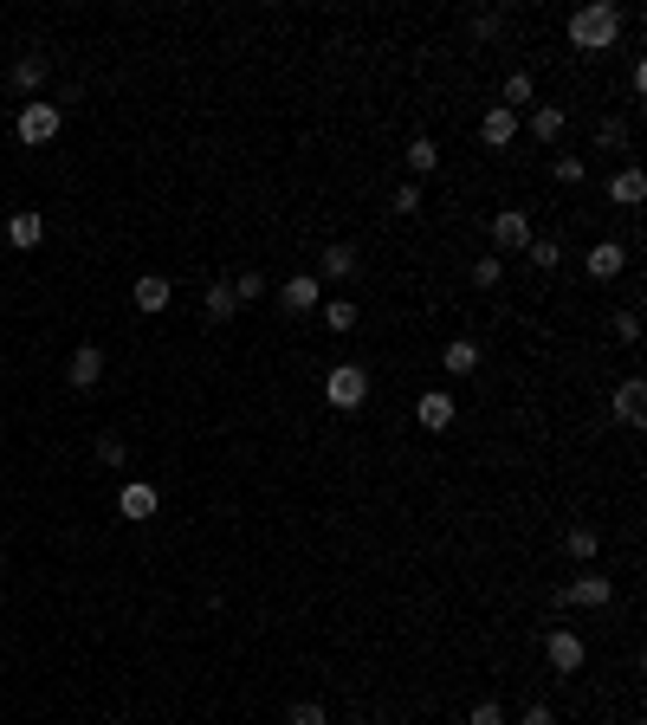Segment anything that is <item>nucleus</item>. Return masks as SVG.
Here are the masks:
<instances>
[{"instance_id":"nucleus-31","label":"nucleus","mask_w":647,"mask_h":725,"mask_svg":"<svg viewBox=\"0 0 647 725\" xmlns=\"http://www.w3.org/2000/svg\"><path fill=\"white\" fill-rule=\"evenodd\" d=\"M499 259H473V285H486V292H492V285H499Z\"/></svg>"},{"instance_id":"nucleus-27","label":"nucleus","mask_w":647,"mask_h":725,"mask_svg":"<svg viewBox=\"0 0 647 725\" xmlns=\"http://www.w3.org/2000/svg\"><path fill=\"white\" fill-rule=\"evenodd\" d=\"M518 104H531V72H512V78H505V111H518Z\"/></svg>"},{"instance_id":"nucleus-16","label":"nucleus","mask_w":647,"mask_h":725,"mask_svg":"<svg viewBox=\"0 0 647 725\" xmlns=\"http://www.w3.org/2000/svg\"><path fill=\"white\" fill-rule=\"evenodd\" d=\"M7 240L20 246V253H33V246L46 240V221H39V208H20V214H13V221H7Z\"/></svg>"},{"instance_id":"nucleus-6","label":"nucleus","mask_w":647,"mask_h":725,"mask_svg":"<svg viewBox=\"0 0 647 725\" xmlns=\"http://www.w3.org/2000/svg\"><path fill=\"white\" fill-rule=\"evenodd\" d=\"M98 376H104V350L98 344H78L72 363H65V382H72V389H98Z\"/></svg>"},{"instance_id":"nucleus-21","label":"nucleus","mask_w":647,"mask_h":725,"mask_svg":"<svg viewBox=\"0 0 647 725\" xmlns=\"http://www.w3.org/2000/svg\"><path fill=\"white\" fill-rule=\"evenodd\" d=\"M563 551H570V557H576V564H589V557H596V551H602V538H596V525H570V531H563Z\"/></svg>"},{"instance_id":"nucleus-1","label":"nucleus","mask_w":647,"mask_h":725,"mask_svg":"<svg viewBox=\"0 0 647 725\" xmlns=\"http://www.w3.org/2000/svg\"><path fill=\"white\" fill-rule=\"evenodd\" d=\"M615 39H622V7L615 0H589V7L570 13V46L583 52H609Z\"/></svg>"},{"instance_id":"nucleus-2","label":"nucleus","mask_w":647,"mask_h":725,"mask_svg":"<svg viewBox=\"0 0 647 725\" xmlns=\"http://www.w3.org/2000/svg\"><path fill=\"white\" fill-rule=\"evenodd\" d=\"M324 402L337 408V415H356V408L369 402V369H363V363H330V376H324Z\"/></svg>"},{"instance_id":"nucleus-18","label":"nucleus","mask_w":647,"mask_h":725,"mask_svg":"<svg viewBox=\"0 0 647 725\" xmlns=\"http://www.w3.org/2000/svg\"><path fill=\"white\" fill-rule=\"evenodd\" d=\"M233 311H240V305H233V285H227V279H214V285H208V298H201V318H208V324H227Z\"/></svg>"},{"instance_id":"nucleus-36","label":"nucleus","mask_w":647,"mask_h":725,"mask_svg":"<svg viewBox=\"0 0 647 725\" xmlns=\"http://www.w3.org/2000/svg\"><path fill=\"white\" fill-rule=\"evenodd\" d=\"M292 725H324V706H311V700L292 706Z\"/></svg>"},{"instance_id":"nucleus-30","label":"nucleus","mask_w":647,"mask_h":725,"mask_svg":"<svg viewBox=\"0 0 647 725\" xmlns=\"http://www.w3.org/2000/svg\"><path fill=\"white\" fill-rule=\"evenodd\" d=\"M557 182H563V188L583 182V156H557Z\"/></svg>"},{"instance_id":"nucleus-10","label":"nucleus","mask_w":647,"mask_h":725,"mask_svg":"<svg viewBox=\"0 0 647 725\" xmlns=\"http://www.w3.org/2000/svg\"><path fill=\"white\" fill-rule=\"evenodd\" d=\"M318 292H324V285L311 279V272H292V279L279 285V305H285V311L298 318V311H318Z\"/></svg>"},{"instance_id":"nucleus-34","label":"nucleus","mask_w":647,"mask_h":725,"mask_svg":"<svg viewBox=\"0 0 647 725\" xmlns=\"http://www.w3.org/2000/svg\"><path fill=\"white\" fill-rule=\"evenodd\" d=\"M415 208H421V188L402 182V188H395V214H415Z\"/></svg>"},{"instance_id":"nucleus-26","label":"nucleus","mask_w":647,"mask_h":725,"mask_svg":"<svg viewBox=\"0 0 647 725\" xmlns=\"http://www.w3.org/2000/svg\"><path fill=\"white\" fill-rule=\"evenodd\" d=\"M596 149H628V123H622V117H602V130H596Z\"/></svg>"},{"instance_id":"nucleus-33","label":"nucleus","mask_w":647,"mask_h":725,"mask_svg":"<svg viewBox=\"0 0 647 725\" xmlns=\"http://www.w3.org/2000/svg\"><path fill=\"white\" fill-rule=\"evenodd\" d=\"M615 337H622V344H635V337H641V318H635V311H615Z\"/></svg>"},{"instance_id":"nucleus-19","label":"nucleus","mask_w":647,"mask_h":725,"mask_svg":"<svg viewBox=\"0 0 647 725\" xmlns=\"http://www.w3.org/2000/svg\"><path fill=\"white\" fill-rule=\"evenodd\" d=\"M356 266H363V259H356V246H350V240L324 246V279H356Z\"/></svg>"},{"instance_id":"nucleus-17","label":"nucleus","mask_w":647,"mask_h":725,"mask_svg":"<svg viewBox=\"0 0 647 725\" xmlns=\"http://www.w3.org/2000/svg\"><path fill=\"white\" fill-rule=\"evenodd\" d=\"M169 292H175V285L162 279V272H143L130 298H136V311H169Z\"/></svg>"},{"instance_id":"nucleus-20","label":"nucleus","mask_w":647,"mask_h":725,"mask_svg":"<svg viewBox=\"0 0 647 725\" xmlns=\"http://www.w3.org/2000/svg\"><path fill=\"white\" fill-rule=\"evenodd\" d=\"M440 363H447L453 376H473V369H479V344H473V337H453V344L440 350Z\"/></svg>"},{"instance_id":"nucleus-25","label":"nucleus","mask_w":647,"mask_h":725,"mask_svg":"<svg viewBox=\"0 0 647 725\" xmlns=\"http://www.w3.org/2000/svg\"><path fill=\"white\" fill-rule=\"evenodd\" d=\"M324 324H330V331H356V305H350V298H330V305H324Z\"/></svg>"},{"instance_id":"nucleus-5","label":"nucleus","mask_w":647,"mask_h":725,"mask_svg":"<svg viewBox=\"0 0 647 725\" xmlns=\"http://www.w3.org/2000/svg\"><path fill=\"white\" fill-rule=\"evenodd\" d=\"M609 596H615V583L589 570V577H576L570 590H557V603H563V609H609Z\"/></svg>"},{"instance_id":"nucleus-3","label":"nucleus","mask_w":647,"mask_h":725,"mask_svg":"<svg viewBox=\"0 0 647 725\" xmlns=\"http://www.w3.org/2000/svg\"><path fill=\"white\" fill-rule=\"evenodd\" d=\"M13 130H20L26 149H46L52 136L65 130V111H59V104H20V123H13Z\"/></svg>"},{"instance_id":"nucleus-15","label":"nucleus","mask_w":647,"mask_h":725,"mask_svg":"<svg viewBox=\"0 0 647 725\" xmlns=\"http://www.w3.org/2000/svg\"><path fill=\"white\" fill-rule=\"evenodd\" d=\"M156 505L162 499H156V486H149V480H130V486L117 492V512L123 518H156Z\"/></svg>"},{"instance_id":"nucleus-4","label":"nucleus","mask_w":647,"mask_h":725,"mask_svg":"<svg viewBox=\"0 0 647 725\" xmlns=\"http://www.w3.org/2000/svg\"><path fill=\"white\" fill-rule=\"evenodd\" d=\"M492 246H499V253H525L531 246V214L525 208H499L492 214Z\"/></svg>"},{"instance_id":"nucleus-22","label":"nucleus","mask_w":647,"mask_h":725,"mask_svg":"<svg viewBox=\"0 0 647 725\" xmlns=\"http://www.w3.org/2000/svg\"><path fill=\"white\" fill-rule=\"evenodd\" d=\"M531 136H544V143H557V136H563V111H557V104H538V111H531Z\"/></svg>"},{"instance_id":"nucleus-11","label":"nucleus","mask_w":647,"mask_h":725,"mask_svg":"<svg viewBox=\"0 0 647 725\" xmlns=\"http://www.w3.org/2000/svg\"><path fill=\"white\" fill-rule=\"evenodd\" d=\"M609 201H615V208H641V201H647V175L635 169V162L609 175Z\"/></svg>"},{"instance_id":"nucleus-9","label":"nucleus","mask_w":647,"mask_h":725,"mask_svg":"<svg viewBox=\"0 0 647 725\" xmlns=\"http://www.w3.org/2000/svg\"><path fill=\"white\" fill-rule=\"evenodd\" d=\"M544 661L557 667V674H576V667H583V641H576L570 628H550V641H544Z\"/></svg>"},{"instance_id":"nucleus-37","label":"nucleus","mask_w":647,"mask_h":725,"mask_svg":"<svg viewBox=\"0 0 647 725\" xmlns=\"http://www.w3.org/2000/svg\"><path fill=\"white\" fill-rule=\"evenodd\" d=\"M518 725H557V713H550V706H525V719Z\"/></svg>"},{"instance_id":"nucleus-24","label":"nucleus","mask_w":647,"mask_h":725,"mask_svg":"<svg viewBox=\"0 0 647 725\" xmlns=\"http://www.w3.org/2000/svg\"><path fill=\"white\" fill-rule=\"evenodd\" d=\"M227 285H233V305L240 311L253 305V298H266V279H259V272H240V279H227Z\"/></svg>"},{"instance_id":"nucleus-13","label":"nucleus","mask_w":647,"mask_h":725,"mask_svg":"<svg viewBox=\"0 0 647 725\" xmlns=\"http://www.w3.org/2000/svg\"><path fill=\"white\" fill-rule=\"evenodd\" d=\"M583 266H589V279H615V272L628 266V246H615V240H596L583 253Z\"/></svg>"},{"instance_id":"nucleus-23","label":"nucleus","mask_w":647,"mask_h":725,"mask_svg":"<svg viewBox=\"0 0 647 725\" xmlns=\"http://www.w3.org/2000/svg\"><path fill=\"white\" fill-rule=\"evenodd\" d=\"M408 169H415V175L440 169V149H434V136H415V143H408Z\"/></svg>"},{"instance_id":"nucleus-28","label":"nucleus","mask_w":647,"mask_h":725,"mask_svg":"<svg viewBox=\"0 0 647 725\" xmlns=\"http://www.w3.org/2000/svg\"><path fill=\"white\" fill-rule=\"evenodd\" d=\"M525 259H531V266H544V272H550V266L563 259V246H557V240H531V246H525Z\"/></svg>"},{"instance_id":"nucleus-14","label":"nucleus","mask_w":647,"mask_h":725,"mask_svg":"<svg viewBox=\"0 0 647 725\" xmlns=\"http://www.w3.org/2000/svg\"><path fill=\"white\" fill-rule=\"evenodd\" d=\"M46 52H20V59H13V91H20V98H33L39 85H46Z\"/></svg>"},{"instance_id":"nucleus-38","label":"nucleus","mask_w":647,"mask_h":725,"mask_svg":"<svg viewBox=\"0 0 647 725\" xmlns=\"http://www.w3.org/2000/svg\"><path fill=\"white\" fill-rule=\"evenodd\" d=\"M350 725H363V719H350Z\"/></svg>"},{"instance_id":"nucleus-29","label":"nucleus","mask_w":647,"mask_h":725,"mask_svg":"<svg viewBox=\"0 0 647 725\" xmlns=\"http://www.w3.org/2000/svg\"><path fill=\"white\" fill-rule=\"evenodd\" d=\"M466 725H505V713H499V700H479L473 713H466Z\"/></svg>"},{"instance_id":"nucleus-7","label":"nucleus","mask_w":647,"mask_h":725,"mask_svg":"<svg viewBox=\"0 0 647 725\" xmlns=\"http://www.w3.org/2000/svg\"><path fill=\"white\" fill-rule=\"evenodd\" d=\"M512 136H518V111L492 104V111L479 117V143H486V149H512Z\"/></svg>"},{"instance_id":"nucleus-32","label":"nucleus","mask_w":647,"mask_h":725,"mask_svg":"<svg viewBox=\"0 0 647 725\" xmlns=\"http://www.w3.org/2000/svg\"><path fill=\"white\" fill-rule=\"evenodd\" d=\"M98 467H123V441H117V434H104V441H98Z\"/></svg>"},{"instance_id":"nucleus-35","label":"nucleus","mask_w":647,"mask_h":725,"mask_svg":"<svg viewBox=\"0 0 647 725\" xmlns=\"http://www.w3.org/2000/svg\"><path fill=\"white\" fill-rule=\"evenodd\" d=\"M499 20H505V13H473V39H492V33H499Z\"/></svg>"},{"instance_id":"nucleus-8","label":"nucleus","mask_w":647,"mask_h":725,"mask_svg":"<svg viewBox=\"0 0 647 725\" xmlns=\"http://www.w3.org/2000/svg\"><path fill=\"white\" fill-rule=\"evenodd\" d=\"M615 421H622V428H641L647 421V382L641 376H628L622 389H615Z\"/></svg>"},{"instance_id":"nucleus-12","label":"nucleus","mask_w":647,"mask_h":725,"mask_svg":"<svg viewBox=\"0 0 647 725\" xmlns=\"http://www.w3.org/2000/svg\"><path fill=\"white\" fill-rule=\"evenodd\" d=\"M415 421H421V428H428V434H447V428H453V395L428 389V395H421V402H415Z\"/></svg>"}]
</instances>
